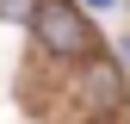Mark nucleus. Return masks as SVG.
Listing matches in <instances>:
<instances>
[{
	"label": "nucleus",
	"instance_id": "obj_1",
	"mask_svg": "<svg viewBox=\"0 0 130 124\" xmlns=\"http://www.w3.org/2000/svg\"><path fill=\"white\" fill-rule=\"evenodd\" d=\"M31 31H37V43L50 56H74V62L93 56V25L74 12V0H37L31 6Z\"/></svg>",
	"mask_w": 130,
	"mask_h": 124
},
{
	"label": "nucleus",
	"instance_id": "obj_2",
	"mask_svg": "<svg viewBox=\"0 0 130 124\" xmlns=\"http://www.w3.org/2000/svg\"><path fill=\"white\" fill-rule=\"evenodd\" d=\"M118 99H124L118 68H111V62H87V105H93V112H111Z\"/></svg>",
	"mask_w": 130,
	"mask_h": 124
},
{
	"label": "nucleus",
	"instance_id": "obj_3",
	"mask_svg": "<svg viewBox=\"0 0 130 124\" xmlns=\"http://www.w3.org/2000/svg\"><path fill=\"white\" fill-rule=\"evenodd\" d=\"M31 6H37V0H0V19H12V25H25V19H31Z\"/></svg>",
	"mask_w": 130,
	"mask_h": 124
},
{
	"label": "nucleus",
	"instance_id": "obj_4",
	"mask_svg": "<svg viewBox=\"0 0 130 124\" xmlns=\"http://www.w3.org/2000/svg\"><path fill=\"white\" fill-rule=\"evenodd\" d=\"M87 6H118V0H87Z\"/></svg>",
	"mask_w": 130,
	"mask_h": 124
}]
</instances>
